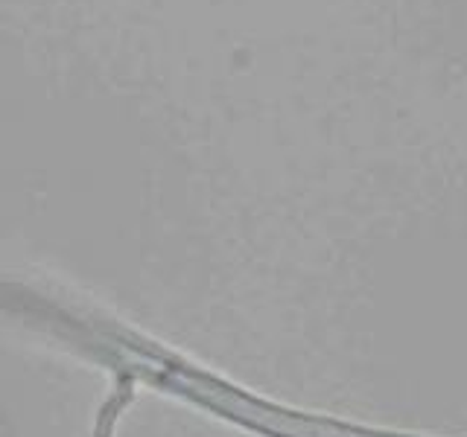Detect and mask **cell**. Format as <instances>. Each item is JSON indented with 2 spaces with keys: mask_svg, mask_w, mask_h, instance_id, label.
Returning a JSON list of instances; mask_svg holds the SVG:
<instances>
[{
  "mask_svg": "<svg viewBox=\"0 0 467 437\" xmlns=\"http://www.w3.org/2000/svg\"><path fill=\"white\" fill-rule=\"evenodd\" d=\"M190 391H193V397L219 408V412H225L228 417H237V420L248 422V426L269 432V434H281V437H386V434H368V432L350 429V426H342V422L301 417V414L281 412V408H272V405H260L257 400H248L240 391L223 388V385L211 382V379H193V382H190Z\"/></svg>",
  "mask_w": 467,
  "mask_h": 437,
  "instance_id": "obj_1",
  "label": "cell"
}]
</instances>
